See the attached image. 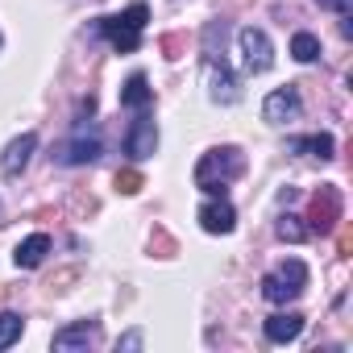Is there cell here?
Returning <instances> with one entry per match:
<instances>
[{
    "label": "cell",
    "instance_id": "20",
    "mask_svg": "<svg viewBox=\"0 0 353 353\" xmlns=\"http://www.w3.org/2000/svg\"><path fill=\"white\" fill-rule=\"evenodd\" d=\"M141 183H145V179H141L137 170H117V192H121V196H137Z\"/></svg>",
    "mask_w": 353,
    "mask_h": 353
},
{
    "label": "cell",
    "instance_id": "12",
    "mask_svg": "<svg viewBox=\"0 0 353 353\" xmlns=\"http://www.w3.org/2000/svg\"><path fill=\"white\" fill-rule=\"evenodd\" d=\"M92 341H96V324H88V320H79V324H71V328L54 332V349H59V353H71V349H88Z\"/></svg>",
    "mask_w": 353,
    "mask_h": 353
},
{
    "label": "cell",
    "instance_id": "9",
    "mask_svg": "<svg viewBox=\"0 0 353 353\" xmlns=\"http://www.w3.org/2000/svg\"><path fill=\"white\" fill-rule=\"evenodd\" d=\"M200 225H204V233H233L237 212H233L229 200H208V204L200 208Z\"/></svg>",
    "mask_w": 353,
    "mask_h": 353
},
{
    "label": "cell",
    "instance_id": "16",
    "mask_svg": "<svg viewBox=\"0 0 353 353\" xmlns=\"http://www.w3.org/2000/svg\"><path fill=\"white\" fill-rule=\"evenodd\" d=\"M21 332H26V320L17 312H0V349H9L13 341H21Z\"/></svg>",
    "mask_w": 353,
    "mask_h": 353
},
{
    "label": "cell",
    "instance_id": "17",
    "mask_svg": "<svg viewBox=\"0 0 353 353\" xmlns=\"http://www.w3.org/2000/svg\"><path fill=\"white\" fill-rule=\"evenodd\" d=\"M291 150H307V154H316V158L324 162V158H332V137H328V133H316V137H295V141H291Z\"/></svg>",
    "mask_w": 353,
    "mask_h": 353
},
{
    "label": "cell",
    "instance_id": "14",
    "mask_svg": "<svg viewBox=\"0 0 353 353\" xmlns=\"http://www.w3.org/2000/svg\"><path fill=\"white\" fill-rule=\"evenodd\" d=\"M50 254V237L46 233H34V237H26L21 245H17V266H26V270H34V266H42V258Z\"/></svg>",
    "mask_w": 353,
    "mask_h": 353
},
{
    "label": "cell",
    "instance_id": "6",
    "mask_svg": "<svg viewBox=\"0 0 353 353\" xmlns=\"http://www.w3.org/2000/svg\"><path fill=\"white\" fill-rule=\"evenodd\" d=\"M96 158H100V137H96V129L88 121H79L75 125V137L63 150V162L67 166H83V162H96Z\"/></svg>",
    "mask_w": 353,
    "mask_h": 353
},
{
    "label": "cell",
    "instance_id": "2",
    "mask_svg": "<svg viewBox=\"0 0 353 353\" xmlns=\"http://www.w3.org/2000/svg\"><path fill=\"white\" fill-rule=\"evenodd\" d=\"M145 21H150V9L141 5V0H133V5H129L121 17H104L100 30H104V38H108L121 54H133V50L141 46V30H145Z\"/></svg>",
    "mask_w": 353,
    "mask_h": 353
},
{
    "label": "cell",
    "instance_id": "8",
    "mask_svg": "<svg viewBox=\"0 0 353 353\" xmlns=\"http://www.w3.org/2000/svg\"><path fill=\"white\" fill-rule=\"evenodd\" d=\"M125 150L133 154V158H150L154 150H158V125H154V117L141 108V117L133 121V129H129V137H125Z\"/></svg>",
    "mask_w": 353,
    "mask_h": 353
},
{
    "label": "cell",
    "instance_id": "23",
    "mask_svg": "<svg viewBox=\"0 0 353 353\" xmlns=\"http://www.w3.org/2000/svg\"><path fill=\"white\" fill-rule=\"evenodd\" d=\"M137 345H141V336H137V332H129V336H121V341H117V349H137Z\"/></svg>",
    "mask_w": 353,
    "mask_h": 353
},
{
    "label": "cell",
    "instance_id": "19",
    "mask_svg": "<svg viewBox=\"0 0 353 353\" xmlns=\"http://www.w3.org/2000/svg\"><path fill=\"white\" fill-rule=\"evenodd\" d=\"M279 237H283V241H291V245H299V241L307 237V229L299 225V216H291V212H287V216L279 221Z\"/></svg>",
    "mask_w": 353,
    "mask_h": 353
},
{
    "label": "cell",
    "instance_id": "11",
    "mask_svg": "<svg viewBox=\"0 0 353 353\" xmlns=\"http://www.w3.org/2000/svg\"><path fill=\"white\" fill-rule=\"evenodd\" d=\"M299 332H303V316H299V312H279V316L266 320V336H270L274 345H287V341H295Z\"/></svg>",
    "mask_w": 353,
    "mask_h": 353
},
{
    "label": "cell",
    "instance_id": "18",
    "mask_svg": "<svg viewBox=\"0 0 353 353\" xmlns=\"http://www.w3.org/2000/svg\"><path fill=\"white\" fill-rule=\"evenodd\" d=\"M291 54H295L299 63H312V59L320 54V38H316V34H295V38H291Z\"/></svg>",
    "mask_w": 353,
    "mask_h": 353
},
{
    "label": "cell",
    "instance_id": "22",
    "mask_svg": "<svg viewBox=\"0 0 353 353\" xmlns=\"http://www.w3.org/2000/svg\"><path fill=\"white\" fill-rule=\"evenodd\" d=\"M320 9H332V13H349L353 9V0H316Z\"/></svg>",
    "mask_w": 353,
    "mask_h": 353
},
{
    "label": "cell",
    "instance_id": "10",
    "mask_svg": "<svg viewBox=\"0 0 353 353\" xmlns=\"http://www.w3.org/2000/svg\"><path fill=\"white\" fill-rule=\"evenodd\" d=\"M208 96L216 100V104H233L237 100V79L229 75V67L221 63H208Z\"/></svg>",
    "mask_w": 353,
    "mask_h": 353
},
{
    "label": "cell",
    "instance_id": "1",
    "mask_svg": "<svg viewBox=\"0 0 353 353\" xmlns=\"http://www.w3.org/2000/svg\"><path fill=\"white\" fill-rule=\"evenodd\" d=\"M241 170H245V158H241V150H233V145L208 150V154L200 158V166H196V188H204V192L221 196V192H225V183H233Z\"/></svg>",
    "mask_w": 353,
    "mask_h": 353
},
{
    "label": "cell",
    "instance_id": "21",
    "mask_svg": "<svg viewBox=\"0 0 353 353\" xmlns=\"http://www.w3.org/2000/svg\"><path fill=\"white\" fill-rule=\"evenodd\" d=\"M162 50H166V59H179V54H183V38H179V34L162 38Z\"/></svg>",
    "mask_w": 353,
    "mask_h": 353
},
{
    "label": "cell",
    "instance_id": "5",
    "mask_svg": "<svg viewBox=\"0 0 353 353\" xmlns=\"http://www.w3.org/2000/svg\"><path fill=\"white\" fill-rule=\"evenodd\" d=\"M307 221H312V229H320V233H332V229H336V221H341V192H336L332 183H324V188L312 196Z\"/></svg>",
    "mask_w": 353,
    "mask_h": 353
},
{
    "label": "cell",
    "instance_id": "13",
    "mask_svg": "<svg viewBox=\"0 0 353 353\" xmlns=\"http://www.w3.org/2000/svg\"><path fill=\"white\" fill-rule=\"evenodd\" d=\"M34 150H38V137H34V133H21V137L5 150V162H0V166H5V174H21Z\"/></svg>",
    "mask_w": 353,
    "mask_h": 353
},
{
    "label": "cell",
    "instance_id": "15",
    "mask_svg": "<svg viewBox=\"0 0 353 353\" xmlns=\"http://www.w3.org/2000/svg\"><path fill=\"white\" fill-rule=\"evenodd\" d=\"M150 100H154V92H150L145 75H129V79H125V88H121V104L141 112V108H150Z\"/></svg>",
    "mask_w": 353,
    "mask_h": 353
},
{
    "label": "cell",
    "instance_id": "7",
    "mask_svg": "<svg viewBox=\"0 0 353 353\" xmlns=\"http://www.w3.org/2000/svg\"><path fill=\"white\" fill-rule=\"evenodd\" d=\"M262 112H266V121H270V125L299 121V112H303L299 92H295V88H279V92H270V96H266V104H262Z\"/></svg>",
    "mask_w": 353,
    "mask_h": 353
},
{
    "label": "cell",
    "instance_id": "3",
    "mask_svg": "<svg viewBox=\"0 0 353 353\" xmlns=\"http://www.w3.org/2000/svg\"><path fill=\"white\" fill-rule=\"evenodd\" d=\"M303 287H307V266H303L299 258L283 262L274 274H266V279H262V295H266L270 303H287V299H295Z\"/></svg>",
    "mask_w": 353,
    "mask_h": 353
},
{
    "label": "cell",
    "instance_id": "4",
    "mask_svg": "<svg viewBox=\"0 0 353 353\" xmlns=\"http://www.w3.org/2000/svg\"><path fill=\"white\" fill-rule=\"evenodd\" d=\"M237 42H241V54H245V71H250V75L270 71V63H274V46H270V38H266L262 30L245 26V30L237 34Z\"/></svg>",
    "mask_w": 353,
    "mask_h": 353
}]
</instances>
